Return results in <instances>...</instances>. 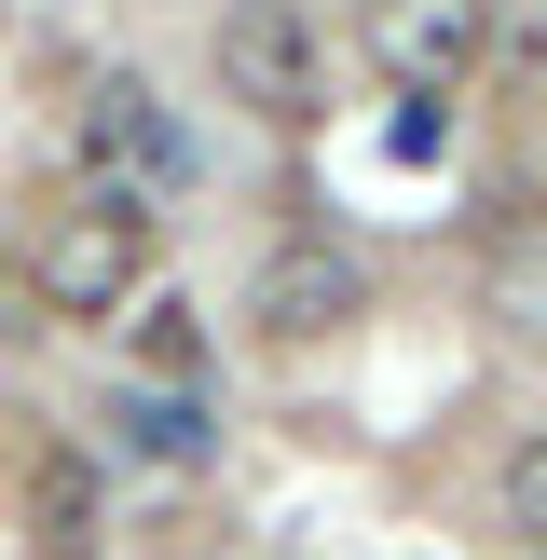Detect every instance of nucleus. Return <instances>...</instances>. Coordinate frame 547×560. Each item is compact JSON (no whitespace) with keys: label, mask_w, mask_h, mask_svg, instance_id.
I'll use <instances>...</instances> for the list:
<instances>
[{"label":"nucleus","mask_w":547,"mask_h":560,"mask_svg":"<svg viewBox=\"0 0 547 560\" xmlns=\"http://www.w3.org/2000/svg\"><path fill=\"white\" fill-rule=\"evenodd\" d=\"M137 288H151V206H124V191H82L27 233V301L42 315H124Z\"/></svg>","instance_id":"1"},{"label":"nucleus","mask_w":547,"mask_h":560,"mask_svg":"<svg viewBox=\"0 0 547 560\" xmlns=\"http://www.w3.org/2000/svg\"><path fill=\"white\" fill-rule=\"evenodd\" d=\"M82 191H124V206L191 191V137H178V109H164L137 69L82 82Z\"/></svg>","instance_id":"2"},{"label":"nucleus","mask_w":547,"mask_h":560,"mask_svg":"<svg viewBox=\"0 0 547 560\" xmlns=\"http://www.w3.org/2000/svg\"><path fill=\"white\" fill-rule=\"evenodd\" d=\"M206 55H219V96L260 109V124H301V109H315V27H301L288 0H233Z\"/></svg>","instance_id":"3"},{"label":"nucleus","mask_w":547,"mask_h":560,"mask_svg":"<svg viewBox=\"0 0 547 560\" xmlns=\"http://www.w3.org/2000/svg\"><path fill=\"white\" fill-rule=\"evenodd\" d=\"M370 55L410 82V96H452L492 55V0H370Z\"/></svg>","instance_id":"4"},{"label":"nucleus","mask_w":547,"mask_h":560,"mask_svg":"<svg viewBox=\"0 0 547 560\" xmlns=\"http://www.w3.org/2000/svg\"><path fill=\"white\" fill-rule=\"evenodd\" d=\"M356 301H370V273H356L328 233H301V246H274V260H260L246 315H260V342H328V328H356Z\"/></svg>","instance_id":"5"},{"label":"nucleus","mask_w":547,"mask_h":560,"mask_svg":"<svg viewBox=\"0 0 547 560\" xmlns=\"http://www.w3.org/2000/svg\"><path fill=\"white\" fill-rule=\"evenodd\" d=\"M124 452H137V465H206L219 424H206L191 383H137V397H124Z\"/></svg>","instance_id":"6"},{"label":"nucleus","mask_w":547,"mask_h":560,"mask_svg":"<svg viewBox=\"0 0 547 560\" xmlns=\"http://www.w3.org/2000/svg\"><path fill=\"white\" fill-rule=\"evenodd\" d=\"M124 355H137V383H206V315L137 288V301H124Z\"/></svg>","instance_id":"7"},{"label":"nucleus","mask_w":547,"mask_h":560,"mask_svg":"<svg viewBox=\"0 0 547 560\" xmlns=\"http://www.w3.org/2000/svg\"><path fill=\"white\" fill-rule=\"evenodd\" d=\"M492 520L520 534V560L547 547V424H520V438H507V465H492Z\"/></svg>","instance_id":"8"},{"label":"nucleus","mask_w":547,"mask_h":560,"mask_svg":"<svg viewBox=\"0 0 547 560\" xmlns=\"http://www.w3.org/2000/svg\"><path fill=\"white\" fill-rule=\"evenodd\" d=\"M534 560H547V547H534Z\"/></svg>","instance_id":"9"}]
</instances>
